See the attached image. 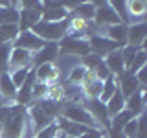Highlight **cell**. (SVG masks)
Segmentation results:
<instances>
[{
  "label": "cell",
  "instance_id": "cell-5",
  "mask_svg": "<svg viewBox=\"0 0 147 138\" xmlns=\"http://www.w3.org/2000/svg\"><path fill=\"white\" fill-rule=\"evenodd\" d=\"M63 118L70 120L74 123H81V125L88 127V129H96L98 127V123H96V120L90 116L88 112H86L85 107H81V105H66L63 110Z\"/></svg>",
  "mask_w": 147,
  "mask_h": 138
},
{
  "label": "cell",
  "instance_id": "cell-23",
  "mask_svg": "<svg viewBox=\"0 0 147 138\" xmlns=\"http://www.w3.org/2000/svg\"><path fill=\"white\" fill-rule=\"evenodd\" d=\"M0 96H2L4 99H13L17 96V87L13 85L9 72L0 76Z\"/></svg>",
  "mask_w": 147,
  "mask_h": 138
},
{
  "label": "cell",
  "instance_id": "cell-16",
  "mask_svg": "<svg viewBox=\"0 0 147 138\" xmlns=\"http://www.w3.org/2000/svg\"><path fill=\"white\" fill-rule=\"evenodd\" d=\"M145 94H144V89H140L138 92H134L132 96H129L125 99V109L132 116H140L144 112V105H145Z\"/></svg>",
  "mask_w": 147,
  "mask_h": 138
},
{
  "label": "cell",
  "instance_id": "cell-18",
  "mask_svg": "<svg viewBox=\"0 0 147 138\" xmlns=\"http://www.w3.org/2000/svg\"><path fill=\"white\" fill-rule=\"evenodd\" d=\"M107 39H110L112 43H116L119 48L127 44V26L125 24H114L107 28Z\"/></svg>",
  "mask_w": 147,
  "mask_h": 138
},
{
  "label": "cell",
  "instance_id": "cell-35",
  "mask_svg": "<svg viewBox=\"0 0 147 138\" xmlns=\"http://www.w3.org/2000/svg\"><path fill=\"white\" fill-rule=\"evenodd\" d=\"M48 92V87H46V83H40V81H37L31 85V98H35V99H40L42 96Z\"/></svg>",
  "mask_w": 147,
  "mask_h": 138
},
{
  "label": "cell",
  "instance_id": "cell-13",
  "mask_svg": "<svg viewBox=\"0 0 147 138\" xmlns=\"http://www.w3.org/2000/svg\"><path fill=\"white\" fill-rule=\"evenodd\" d=\"M147 37V24L138 22V24H129L127 26V44L138 46L144 50V41Z\"/></svg>",
  "mask_w": 147,
  "mask_h": 138
},
{
  "label": "cell",
  "instance_id": "cell-3",
  "mask_svg": "<svg viewBox=\"0 0 147 138\" xmlns=\"http://www.w3.org/2000/svg\"><path fill=\"white\" fill-rule=\"evenodd\" d=\"M22 131H24V109L22 107L11 109L9 118L2 125L0 138H20Z\"/></svg>",
  "mask_w": 147,
  "mask_h": 138
},
{
  "label": "cell",
  "instance_id": "cell-30",
  "mask_svg": "<svg viewBox=\"0 0 147 138\" xmlns=\"http://www.w3.org/2000/svg\"><path fill=\"white\" fill-rule=\"evenodd\" d=\"M142 48H138V46H131V44H125L123 48H119V53H121V59H123V64H125V68H129V64L132 63V59L136 57V53L140 52Z\"/></svg>",
  "mask_w": 147,
  "mask_h": 138
},
{
  "label": "cell",
  "instance_id": "cell-24",
  "mask_svg": "<svg viewBox=\"0 0 147 138\" xmlns=\"http://www.w3.org/2000/svg\"><path fill=\"white\" fill-rule=\"evenodd\" d=\"M18 33H20L18 24H0V44L15 43Z\"/></svg>",
  "mask_w": 147,
  "mask_h": 138
},
{
  "label": "cell",
  "instance_id": "cell-31",
  "mask_svg": "<svg viewBox=\"0 0 147 138\" xmlns=\"http://www.w3.org/2000/svg\"><path fill=\"white\" fill-rule=\"evenodd\" d=\"M28 74H30V68H17V70H11V72H9V76H11V81H13V85L17 87V90L20 89L22 85H24Z\"/></svg>",
  "mask_w": 147,
  "mask_h": 138
},
{
  "label": "cell",
  "instance_id": "cell-20",
  "mask_svg": "<svg viewBox=\"0 0 147 138\" xmlns=\"http://www.w3.org/2000/svg\"><path fill=\"white\" fill-rule=\"evenodd\" d=\"M105 107H107V112H109V118L116 116L118 112H121L123 109H125V98L121 96V92L116 89V92L112 94V98H110L107 103H105Z\"/></svg>",
  "mask_w": 147,
  "mask_h": 138
},
{
  "label": "cell",
  "instance_id": "cell-17",
  "mask_svg": "<svg viewBox=\"0 0 147 138\" xmlns=\"http://www.w3.org/2000/svg\"><path fill=\"white\" fill-rule=\"evenodd\" d=\"M103 63H105V66L109 68L110 76H119L121 72H125V64H123V59H121V53H119V50H114V52H110Z\"/></svg>",
  "mask_w": 147,
  "mask_h": 138
},
{
  "label": "cell",
  "instance_id": "cell-8",
  "mask_svg": "<svg viewBox=\"0 0 147 138\" xmlns=\"http://www.w3.org/2000/svg\"><path fill=\"white\" fill-rule=\"evenodd\" d=\"M88 46H90V52L94 55H98V57H103V55H109L114 50H119V46L116 43H112L105 35H98V33L88 39Z\"/></svg>",
  "mask_w": 147,
  "mask_h": 138
},
{
  "label": "cell",
  "instance_id": "cell-9",
  "mask_svg": "<svg viewBox=\"0 0 147 138\" xmlns=\"http://www.w3.org/2000/svg\"><path fill=\"white\" fill-rule=\"evenodd\" d=\"M42 46H44V41L39 39L33 31H20L18 37L15 39V46L13 48H22L26 52L33 53V52H39Z\"/></svg>",
  "mask_w": 147,
  "mask_h": 138
},
{
  "label": "cell",
  "instance_id": "cell-19",
  "mask_svg": "<svg viewBox=\"0 0 147 138\" xmlns=\"http://www.w3.org/2000/svg\"><path fill=\"white\" fill-rule=\"evenodd\" d=\"M59 123H61V131L70 138H79L81 135H85V133L88 131V127L81 125V123H74V122H70V120H66V118H61Z\"/></svg>",
  "mask_w": 147,
  "mask_h": 138
},
{
  "label": "cell",
  "instance_id": "cell-1",
  "mask_svg": "<svg viewBox=\"0 0 147 138\" xmlns=\"http://www.w3.org/2000/svg\"><path fill=\"white\" fill-rule=\"evenodd\" d=\"M30 31H33L44 43H59L68 33V18L66 20H61V22H48V20L40 18Z\"/></svg>",
  "mask_w": 147,
  "mask_h": 138
},
{
  "label": "cell",
  "instance_id": "cell-12",
  "mask_svg": "<svg viewBox=\"0 0 147 138\" xmlns=\"http://www.w3.org/2000/svg\"><path fill=\"white\" fill-rule=\"evenodd\" d=\"M118 79H119V92H121V96L123 98H129V96H132L134 92H138L140 89H144V87L138 83V79H136V76L134 74H131V72H121L118 76Z\"/></svg>",
  "mask_w": 147,
  "mask_h": 138
},
{
  "label": "cell",
  "instance_id": "cell-22",
  "mask_svg": "<svg viewBox=\"0 0 147 138\" xmlns=\"http://www.w3.org/2000/svg\"><path fill=\"white\" fill-rule=\"evenodd\" d=\"M59 72L55 70L53 64H40L35 68V79H39L40 83H50L53 79H57Z\"/></svg>",
  "mask_w": 147,
  "mask_h": 138
},
{
  "label": "cell",
  "instance_id": "cell-14",
  "mask_svg": "<svg viewBox=\"0 0 147 138\" xmlns=\"http://www.w3.org/2000/svg\"><path fill=\"white\" fill-rule=\"evenodd\" d=\"M31 64V53L22 48H11L9 53V72L17 68H30Z\"/></svg>",
  "mask_w": 147,
  "mask_h": 138
},
{
  "label": "cell",
  "instance_id": "cell-29",
  "mask_svg": "<svg viewBox=\"0 0 147 138\" xmlns=\"http://www.w3.org/2000/svg\"><path fill=\"white\" fill-rule=\"evenodd\" d=\"M9 53L11 44H0V76L9 72Z\"/></svg>",
  "mask_w": 147,
  "mask_h": 138
},
{
  "label": "cell",
  "instance_id": "cell-26",
  "mask_svg": "<svg viewBox=\"0 0 147 138\" xmlns=\"http://www.w3.org/2000/svg\"><path fill=\"white\" fill-rule=\"evenodd\" d=\"M74 11H76L77 18H83L85 22H88L96 15V6H94V2H90V4H76V6H74Z\"/></svg>",
  "mask_w": 147,
  "mask_h": 138
},
{
  "label": "cell",
  "instance_id": "cell-32",
  "mask_svg": "<svg viewBox=\"0 0 147 138\" xmlns=\"http://www.w3.org/2000/svg\"><path fill=\"white\" fill-rule=\"evenodd\" d=\"M145 61H147V55L144 50H140V52L136 53V57L132 59V63L129 64V68H127V72H131V74H136L138 70H142V68L145 66Z\"/></svg>",
  "mask_w": 147,
  "mask_h": 138
},
{
  "label": "cell",
  "instance_id": "cell-33",
  "mask_svg": "<svg viewBox=\"0 0 147 138\" xmlns=\"http://www.w3.org/2000/svg\"><path fill=\"white\" fill-rule=\"evenodd\" d=\"M86 74H88V70H86L83 64H79V66H74L72 68V72H70V76H68V81L70 83H83V79L86 77Z\"/></svg>",
  "mask_w": 147,
  "mask_h": 138
},
{
  "label": "cell",
  "instance_id": "cell-11",
  "mask_svg": "<svg viewBox=\"0 0 147 138\" xmlns=\"http://www.w3.org/2000/svg\"><path fill=\"white\" fill-rule=\"evenodd\" d=\"M59 55V43H44V46L35 55H31V63L35 66L40 64H52V61Z\"/></svg>",
  "mask_w": 147,
  "mask_h": 138
},
{
  "label": "cell",
  "instance_id": "cell-15",
  "mask_svg": "<svg viewBox=\"0 0 147 138\" xmlns=\"http://www.w3.org/2000/svg\"><path fill=\"white\" fill-rule=\"evenodd\" d=\"M147 11V4L144 0H132V2H127V15H129V24H138V22H144Z\"/></svg>",
  "mask_w": 147,
  "mask_h": 138
},
{
  "label": "cell",
  "instance_id": "cell-25",
  "mask_svg": "<svg viewBox=\"0 0 147 138\" xmlns=\"http://www.w3.org/2000/svg\"><path fill=\"white\" fill-rule=\"evenodd\" d=\"M0 24H18V9L9 6H0Z\"/></svg>",
  "mask_w": 147,
  "mask_h": 138
},
{
  "label": "cell",
  "instance_id": "cell-27",
  "mask_svg": "<svg viewBox=\"0 0 147 138\" xmlns=\"http://www.w3.org/2000/svg\"><path fill=\"white\" fill-rule=\"evenodd\" d=\"M116 79H114V76H110L109 79L103 81V89H101V96H99V101H103V103H107V101L112 98V94L116 92Z\"/></svg>",
  "mask_w": 147,
  "mask_h": 138
},
{
  "label": "cell",
  "instance_id": "cell-37",
  "mask_svg": "<svg viewBox=\"0 0 147 138\" xmlns=\"http://www.w3.org/2000/svg\"><path fill=\"white\" fill-rule=\"evenodd\" d=\"M64 138H70V136H64Z\"/></svg>",
  "mask_w": 147,
  "mask_h": 138
},
{
  "label": "cell",
  "instance_id": "cell-4",
  "mask_svg": "<svg viewBox=\"0 0 147 138\" xmlns=\"http://www.w3.org/2000/svg\"><path fill=\"white\" fill-rule=\"evenodd\" d=\"M59 53L66 55V57H74V55H88L90 46L88 41L81 39V37H63L61 46H59Z\"/></svg>",
  "mask_w": 147,
  "mask_h": 138
},
{
  "label": "cell",
  "instance_id": "cell-34",
  "mask_svg": "<svg viewBox=\"0 0 147 138\" xmlns=\"http://www.w3.org/2000/svg\"><path fill=\"white\" fill-rule=\"evenodd\" d=\"M101 63H103V57H98V55H94V53L85 55V68L88 72H94Z\"/></svg>",
  "mask_w": 147,
  "mask_h": 138
},
{
  "label": "cell",
  "instance_id": "cell-2",
  "mask_svg": "<svg viewBox=\"0 0 147 138\" xmlns=\"http://www.w3.org/2000/svg\"><path fill=\"white\" fill-rule=\"evenodd\" d=\"M18 9V30L30 31L42 18V6L39 2H22Z\"/></svg>",
  "mask_w": 147,
  "mask_h": 138
},
{
  "label": "cell",
  "instance_id": "cell-7",
  "mask_svg": "<svg viewBox=\"0 0 147 138\" xmlns=\"http://www.w3.org/2000/svg\"><path fill=\"white\" fill-rule=\"evenodd\" d=\"M85 109H86V112L96 120L98 125H105V127L110 125V118H109L107 107H105L103 101H99V99H86L85 98Z\"/></svg>",
  "mask_w": 147,
  "mask_h": 138
},
{
  "label": "cell",
  "instance_id": "cell-10",
  "mask_svg": "<svg viewBox=\"0 0 147 138\" xmlns=\"http://www.w3.org/2000/svg\"><path fill=\"white\" fill-rule=\"evenodd\" d=\"M68 7L66 4H59V2H46L42 6V20L48 22H61L68 18Z\"/></svg>",
  "mask_w": 147,
  "mask_h": 138
},
{
  "label": "cell",
  "instance_id": "cell-21",
  "mask_svg": "<svg viewBox=\"0 0 147 138\" xmlns=\"http://www.w3.org/2000/svg\"><path fill=\"white\" fill-rule=\"evenodd\" d=\"M31 120H33L37 131H42L44 127L50 125V122H52V116H48V114L42 110V107L37 103V105H33V107H31Z\"/></svg>",
  "mask_w": 147,
  "mask_h": 138
},
{
  "label": "cell",
  "instance_id": "cell-28",
  "mask_svg": "<svg viewBox=\"0 0 147 138\" xmlns=\"http://www.w3.org/2000/svg\"><path fill=\"white\" fill-rule=\"evenodd\" d=\"M123 135H125V138H138V133H140V116L129 120V122L123 125Z\"/></svg>",
  "mask_w": 147,
  "mask_h": 138
},
{
  "label": "cell",
  "instance_id": "cell-6",
  "mask_svg": "<svg viewBox=\"0 0 147 138\" xmlns=\"http://www.w3.org/2000/svg\"><path fill=\"white\" fill-rule=\"evenodd\" d=\"M96 6V15L94 20L98 26H114V24H121L119 18L116 15V11L112 9L110 2H94Z\"/></svg>",
  "mask_w": 147,
  "mask_h": 138
},
{
  "label": "cell",
  "instance_id": "cell-36",
  "mask_svg": "<svg viewBox=\"0 0 147 138\" xmlns=\"http://www.w3.org/2000/svg\"><path fill=\"white\" fill-rule=\"evenodd\" d=\"M79 138H107V133L99 131V129H88L85 135H81Z\"/></svg>",
  "mask_w": 147,
  "mask_h": 138
}]
</instances>
